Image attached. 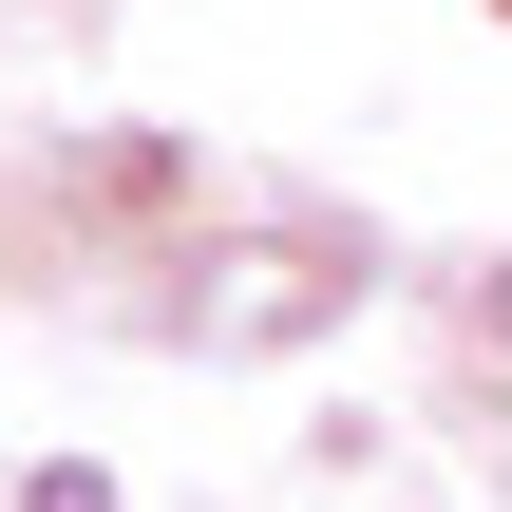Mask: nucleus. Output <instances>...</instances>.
Instances as JSON below:
<instances>
[{
	"label": "nucleus",
	"mask_w": 512,
	"mask_h": 512,
	"mask_svg": "<svg viewBox=\"0 0 512 512\" xmlns=\"http://www.w3.org/2000/svg\"><path fill=\"white\" fill-rule=\"evenodd\" d=\"M190 304H209V342H304V323L342 304V266H323V247H228Z\"/></svg>",
	"instance_id": "obj_1"
},
{
	"label": "nucleus",
	"mask_w": 512,
	"mask_h": 512,
	"mask_svg": "<svg viewBox=\"0 0 512 512\" xmlns=\"http://www.w3.org/2000/svg\"><path fill=\"white\" fill-rule=\"evenodd\" d=\"M494 323H512V266H494Z\"/></svg>",
	"instance_id": "obj_2"
}]
</instances>
